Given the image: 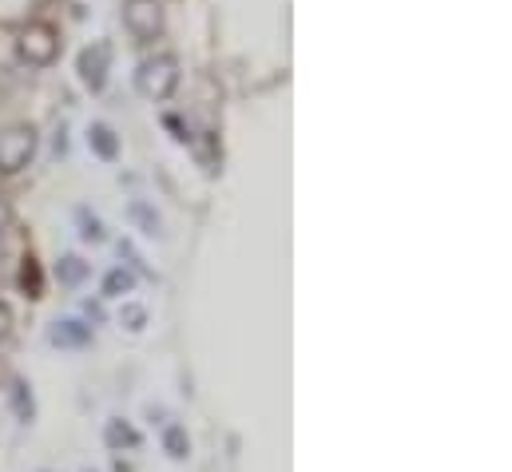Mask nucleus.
<instances>
[{"label": "nucleus", "mask_w": 512, "mask_h": 472, "mask_svg": "<svg viewBox=\"0 0 512 472\" xmlns=\"http://www.w3.org/2000/svg\"><path fill=\"white\" fill-rule=\"evenodd\" d=\"M16 48H20V60H28L32 68H48V64L56 60V52H60V36H56L52 24L36 20V24H28V28L20 32Z\"/></svg>", "instance_id": "nucleus-2"}, {"label": "nucleus", "mask_w": 512, "mask_h": 472, "mask_svg": "<svg viewBox=\"0 0 512 472\" xmlns=\"http://www.w3.org/2000/svg\"><path fill=\"white\" fill-rule=\"evenodd\" d=\"M135 88L147 96V100H167L175 88H179V64L171 56H151L139 64L135 72Z\"/></svg>", "instance_id": "nucleus-1"}, {"label": "nucleus", "mask_w": 512, "mask_h": 472, "mask_svg": "<svg viewBox=\"0 0 512 472\" xmlns=\"http://www.w3.org/2000/svg\"><path fill=\"white\" fill-rule=\"evenodd\" d=\"M20 286H24L28 298H40V266H36V258H24V266H20Z\"/></svg>", "instance_id": "nucleus-12"}, {"label": "nucleus", "mask_w": 512, "mask_h": 472, "mask_svg": "<svg viewBox=\"0 0 512 472\" xmlns=\"http://www.w3.org/2000/svg\"><path fill=\"white\" fill-rule=\"evenodd\" d=\"M88 143H92V151H96L100 159H116V131H112L108 123H96V127L88 131Z\"/></svg>", "instance_id": "nucleus-8"}, {"label": "nucleus", "mask_w": 512, "mask_h": 472, "mask_svg": "<svg viewBox=\"0 0 512 472\" xmlns=\"http://www.w3.org/2000/svg\"><path fill=\"white\" fill-rule=\"evenodd\" d=\"M0 227H4V207H0Z\"/></svg>", "instance_id": "nucleus-18"}, {"label": "nucleus", "mask_w": 512, "mask_h": 472, "mask_svg": "<svg viewBox=\"0 0 512 472\" xmlns=\"http://www.w3.org/2000/svg\"><path fill=\"white\" fill-rule=\"evenodd\" d=\"M131 286H135V278H131V270H124V266L104 278V294L108 298H124V294H131Z\"/></svg>", "instance_id": "nucleus-10"}, {"label": "nucleus", "mask_w": 512, "mask_h": 472, "mask_svg": "<svg viewBox=\"0 0 512 472\" xmlns=\"http://www.w3.org/2000/svg\"><path fill=\"white\" fill-rule=\"evenodd\" d=\"M76 219H80V235L88 238V242H100V238H104V227H100V219H96V215H88V211H80Z\"/></svg>", "instance_id": "nucleus-15"}, {"label": "nucleus", "mask_w": 512, "mask_h": 472, "mask_svg": "<svg viewBox=\"0 0 512 472\" xmlns=\"http://www.w3.org/2000/svg\"><path fill=\"white\" fill-rule=\"evenodd\" d=\"M108 445L112 449H131L135 445V429L128 421H108Z\"/></svg>", "instance_id": "nucleus-11"}, {"label": "nucleus", "mask_w": 512, "mask_h": 472, "mask_svg": "<svg viewBox=\"0 0 512 472\" xmlns=\"http://www.w3.org/2000/svg\"><path fill=\"white\" fill-rule=\"evenodd\" d=\"M48 342L60 346V350H80V346L92 342V326H84V322H76V318H64V322H56V326L48 330Z\"/></svg>", "instance_id": "nucleus-6"}, {"label": "nucleus", "mask_w": 512, "mask_h": 472, "mask_svg": "<svg viewBox=\"0 0 512 472\" xmlns=\"http://www.w3.org/2000/svg\"><path fill=\"white\" fill-rule=\"evenodd\" d=\"M8 330H12V310H8L4 302H0V342L8 338Z\"/></svg>", "instance_id": "nucleus-17"}, {"label": "nucleus", "mask_w": 512, "mask_h": 472, "mask_svg": "<svg viewBox=\"0 0 512 472\" xmlns=\"http://www.w3.org/2000/svg\"><path fill=\"white\" fill-rule=\"evenodd\" d=\"M163 449H167V457H171V461H187L191 441H187L183 425H175V421H167V425H163Z\"/></svg>", "instance_id": "nucleus-7"}, {"label": "nucleus", "mask_w": 512, "mask_h": 472, "mask_svg": "<svg viewBox=\"0 0 512 472\" xmlns=\"http://www.w3.org/2000/svg\"><path fill=\"white\" fill-rule=\"evenodd\" d=\"M84 274H88V266H84L76 254H64V258L56 262V278H60L64 286H76V282H84Z\"/></svg>", "instance_id": "nucleus-9"}, {"label": "nucleus", "mask_w": 512, "mask_h": 472, "mask_svg": "<svg viewBox=\"0 0 512 472\" xmlns=\"http://www.w3.org/2000/svg\"><path fill=\"white\" fill-rule=\"evenodd\" d=\"M124 20H128L135 40H155L163 32V8H159V0H128L124 4Z\"/></svg>", "instance_id": "nucleus-4"}, {"label": "nucleus", "mask_w": 512, "mask_h": 472, "mask_svg": "<svg viewBox=\"0 0 512 472\" xmlns=\"http://www.w3.org/2000/svg\"><path fill=\"white\" fill-rule=\"evenodd\" d=\"M32 151H36V131H32L28 123H12V127L0 135V171L12 175V171H20V167H28Z\"/></svg>", "instance_id": "nucleus-3"}, {"label": "nucleus", "mask_w": 512, "mask_h": 472, "mask_svg": "<svg viewBox=\"0 0 512 472\" xmlns=\"http://www.w3.org/2000/svg\"><path fill=\"white\" fill-rule=\"evenodd\" d=\"M120 322L128 326L131 334H139V330H143V322H147V310H143V306H124V314H120Z\"/></svg>", "instance_id": "nucleus-16"}, {"label": "nucleus", "mask_w": 512, "mask_h": 472, "mask_svg": "<svg viewBox=\"0 0 512 472\" xmlns=\"http://www.w3.org/2000/svg\"><path fill=\"white\" fill-rule=\"evenodd\" d=\"M108 64H112V48H108L104 40H96L92 48L80 52V80H84L92 92H100L104 80H108Z\"/></svg>", "instance_id": "nucleus-5"}, {"label": "nucleus", "mask_w": 512, "mask_h": 472, "mask_svg": "<svg viewBox=\"0 0 512 472\" xmlns=\"http://www.w3.org/2000/svg\"><path fill=\"white\" fill-rule=\"evenodd\" d=\"M12 409H16V417H20V421H32V393H28V385H24V381H16V385H12Z\"/></svg>", "instance_id": "nucleus-13"}, {"label": "nucleus", "mask_w": 512, "mask_h": 472, "mask_svg": "<svg viewBox=\"0 0 512 472\" xmlns=\"http://www.w3.org/2000/svg\"><path fill=\"white\" fill-rule=\"evenodd\" d=\"M131 219L143 227V235H159V215H151L143 203H135V207H131Z\"/></svg>", "instance_id": "nucleus-14"}]
</instances>
